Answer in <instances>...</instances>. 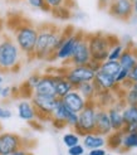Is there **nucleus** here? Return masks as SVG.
Segmentation results:
<instances>
[{
    "instance_id": "obj_1",
    "label": "nucleus",
    "mask_w": 137,
    "mask_h": 155,
    "mask_svg": "<svg viewBox=\"0 0 137 155\" xmlns=\"http://www.w3.org/2000/svg\"><path fill=\"white\" fill-rule=\"evenodd\" d=\"M65 34L67 29H59L50 24L38 28L34 58L39 61H53L54 53L62 44Z\"/></svg>"
},
{
    "instance_id": "obj_2",
    "label": "nucleus",
    "mask_w": 137,
    "mask_h": 155,
    "mask_svg": "<svg viewBox=\"0 0 137 155\" xmlns=\"http://www.w3.org/2000/svg\"><path fill=\"white\" fill-rule=\"evenodd\" d=\"M23 53L9 35L0 38V72H15L20 68Z\"/></svg>"
},
{
    "instance_id": "obj_3",
    "label": "nucleus",
    "mask_w": 137,
    "mask_h": 155,
    "mask_svg": "<svg viewBox=\"0 0 137 155\" xmlns=\"http://www.w3.org/2000/svg\"><path fill=\"white\" fill-rule=\"evenodd\" d=\"M13 39L20 52L28 58H34V51L38 38V28L32 23H19L13 30Z\"/></svg>"
},
{
    "instance_id": "obj_4",
    "label": "nucleus",
    "mask_w": 137,
    "mask_h": 155,
    "mask_svg": "<svg viewBox=\"0 0 137 155\" xmlns=\"http://www.w3.org/2000/svg\"><path fill=\"white\" fill-rule=\"evenodd\" d=\"M86 39L88 43L91 59L94 61V62H98V63H102V62H104L107 59L111 47L116 42H118V39L116 37L104 35L101 33L88 34V35H86Z\"/></svg>"
},
{
    "instance_id": "obj_5",
    "label": "nucleus",
    "mask_w": 137,
    "mask_h": 155,
    "mask_svg": "<svg viewBox=\"0 0 137 155\" xmlns=\"http://www.w3.org/2000/svg\"><path fill=\"white\" fill-rule=\"evenodd\" d=\"M86 34L83 32H79V30H74L73 28H67V34H65V38L63 39L62 44L59 45V48L54 53V57H53V61L57 59V61H60L67 66L68 62H69L72 54L77 47L78 42L82 39L83 37Z\"/></svg>"
},
{
    "instance_id": "obj_6",
    "label": "nucleus",
    "mask_w": 137,
    "mask_h": 155,
    "mask_svg": "<svg viewBox=\"0 0 137 155\" xmlns=\"http://www.w3.org/2000/svg\"><path fill=\"white\" fill-rule=\"evenodd\" d=\"M97 105L94 101H88L84 108L78 114V124L74 131L78 135L83 136L89 133H94L96 130V114H97Z\"/></svg>"
},
{
    "instance_id": "obj_7",
    "label": "nucleus",
    "mask_w": 137,
    "mask_h": 155,
    "mask_svg": "<svg viewBox=\"0 0 137 155\" xmlns=\"http://www.w3.org/2000/svg\"><path fill=\"white\" fill-rule=\"evenodd\" d=\"M60 69H62V73L67 81L74 88L79 86L81 83L92 82L96 74V72H93L88 66H65Z\"/></svg>"
},
{
    "instance_id": "obj_8",
    "label": "nucleus",
    "mask_w": 137,
    "mask_h": 155,
    "mask_svg": "<svg viewBox=\"0 0 137 155\" xmlns=\"http://www.w3.org/2000/svg\"><path fill=\"white\" fill-rule=\"evenodd\" d=\"M30 102L33 104L38 120H47L50 121V115L53 108L56 106L57 98L56 97H47V96H39V95H33L30 98Z\"/></svg>"
},
{
    "instance_id": "obj_9",
    "label": "nucleus",
    "mask_w": 137,
    "mask_h": 155,
    "mask_svg": "<svg viewBox=\"0 0 137 155\" xmlns=\"http://www.w3.org/2000/svg\"><path fill=\"white\" fill-rule=\"evenodd\" d=\"M24 145V139L14 133H2L0 134V155H10Z\"/></svg>"
},
{
    "instance_id": "obj_10",
    "label": "nucleus",
    "mask_w": 137,
    "mask_h": 155,
    "mask_svg": "<svg viewBox=\"0 0 137 155\" xmlns=\"http://www.w3.org/2000/svg\"><path fill=\"white\" fill-rule=\"evenodd\" d=\"M108 13L119 20H128L133 15L132 0H111L108 4Z\"/></svg>"
},
{
    "instance_id": "obj_11",
    "label": "nucleus",
    "mask_w": 137,
    "mask_h": 155,
    "mask_svg": "<svg viewBox=\"0 0 137 155\" xmlns=\"http://www.w3.org/2000/svg\"><path fill=\"white\" fill-rule=\"evenodd\" d=\"M91 61H92L91 59V53H89L86 35H84L78 42L77 47H75V49H74L67 66H87Z\"/></svg>"
},
{
    "instance_id": "obj_12",
    "label": "nucleus",
    "mask_w": 137,
    "mask_h": 155,
    "mask_svg": "<svg viewBox=\"0 0 137 155\" xmlns=\"http://www.w3.org/2000/svg\"><path fill=\"white\" fill-rule=\"evenodd\" d=\"M33 95L47 96V97H56V77L53 73H44L42 74L37 87L33 91Z\"/></svg>"
},
{
    "instance_id": "obj_13",
    "label": "nucleus",
    "mask_w": 137,
    "mask_h": 155,
    "mask_svg": "<svg viewBox=\"0 0 137 155\" xmlns=\"http://www.w3.org/2000/svg\"><path fill=\"white\" fill-rule=\"evenodd\" d=\"M123 107H125L123 101L121 98H118L115 104L107 108V114L110 117L112 131H122L123 130V126H125L123 115H122Z\"/></svg>"
},
{
    "instance_id": "obj_14",
    "label": "nucleus",
    "mask_w": 137,
    "mask_h": 155,
    "mask_svg": "<svg viewBox=\"0 0 137 155\" xmlns=\"http://www.w3.org/2000/svg\"><path fill=\"white\" fill-rule=\"evenodd\" d=\"M62 100V102L64 104V106L68 108L69 111L72 112H75V114H79L84 106L87 105V101L84 97H82L81 94L77 91V90H72L69 94H67Z\"/></svg>"
},
{
    "instance_id": "obj_15",
    "label": "nucleus",
    "mask_w": 137,
    "mask_h": 155,
    "mask_svg": "<svg viewBox=\"0 0 137 155\" xmlns=\"http://www.w3.org/2000/svg\"><path fill=\"white\" fill-rule=\"evenodd\" d=\"M68 108L64 106L60 98H57L56 106L53 108L50 115V122L56 129H63L65 127V117L68 115Z\"/></svg>"
},
{
    "instance_id": "obj_16",
    "label": "nucleus",
    "mask_w": 137,
    "mask_h": 155,
    "mask_svg": "<svg viewBox=\"0 0 137 155\" xmlns=\"http://www.w3.org/2000/svg\"><path fill=\"white\" fill-rule=\"evenodd\" d=\"M96 133L103 135V136H108L112 133V127H111V122L110 117L106 108H97V114H96Z\"/></svg>"
},
{
    "instance_id": "obj_17",
    "label": "nucleus",
    "mask_w": 137,
    "mask_h": 155,
    "mask_svg": "<svg viewBox=\"0 0 137 155\" xmlns=\"http://www.w3.org/2000/svg\"><path fill=\"white\" fill-rule=\"evenodd\" d=\"M93 83L97 91H117L118 90V84L115 81V77L108 76L101 71L96 72Z\"/></svg>"
},
{
    "instance_id": "obj_18",
    "label": "nucleus",
    "mask_w": 137,
    "mask_h": 155,
    "mask_svg": "<svg viewBox=\"0 0 137 155\" xmlns=\"http://www.w3.org/2000/svg\"><path fill=\"white\" fill-rule=\"evenodd\" d=\"M17 112H18V116L19 119L25 121V122H30L33 124L38 120V115H37V111L33 106V104L29 101V100H23L20 101L17 106Z\"/></svg>"
},
{
    "instance_id": "obj_19",
    "label": "nucleus",
    "mask_w": 137,
    "mask_h": 155,
    "mask_svg": "<svg viewBox=\"0 0 137 155\" xmlns=\"http://www.w3.org/2000/svg\"><path fill=\"white\" fill-rule=\"evenodd\" d=\"M56 77V96L57 98H63L67 94H69L74 87L67 81V78L63 76L62 69H56L54 72H52Z\"/></svg>"
},
{
    "instance_id": "obj_20",
    "label": "nucleus",
    "mask_w": 137,
    "mask_h": 155,
    "mask_svg": "<svg viewBox=\"0 0 137 155\" xmlns=\"http://www.w3.org/2000/svg\"><path fill=\"white\" fill-rule=\"evenodd\" d=\"M118 63H119L121 68L131 71L137 64V47H133V45H127V47H125L122 56L118 59Z\"/></svg>"
},
{
    "instance_id": "obj_21",
    "label": "nucleus",
    "mask_w": 137,
    "mask_h": 155,
    "mask_svg": "<svg viewBox=\"0 0 137 155\" xmlns=\"http://www.w3.org/2000/svg\"><path fill=\"white\" fill-rule=\"evenodd\" d=\"M82 145L84 146V149L92 150V149H100L106 146V136L94 133H89L83 135L82 137Z\"/></svg>"
},
{
    "instance_id": "obj_22",
    "label": "nucleus",
    "mask_w": 137,
    "mask_h": 155,
    "mask_svg": "<svg viewBox=\"0 0 137 155\" xmlns=\"http://www.w3.org/2000/svg\"><path fill=\"white\" fill-rule=\"evenodd\" d=\"M117 100H118V96L116 91H97V95L94 97V104L97 105V107L107 110Z\"/></svg>"
},
{
    "instance_id": "obj_23",
    "label": "nucleus",
    "mask_w": 137,
    "mask_h": 155,
    "mask_svg": "<svg viewBox=\"0 0 137 155\" xmlns=\"http://www.w3.org/2000/svg\"><path fill=\"white\" fill-rule=\"evenodd\" d=\"M123 131H112V133L106 136V146H108L112 150L122 151V140H123Z\"/></svg>"
},
{
    "instance_id": "obj_24",
    "label": "nucleus",
    "mask_w": 137,
    "mask_h": 155,
    "mask_svg": "<svg viewBox=\"0 0 137 155\" xmlns=\"http://www.w3.org/2000/svg\"><path fill=\"white\" fill-rule=\"evenodd\" d=\"M82 97L86 98V101H94V97L97 95V88L94 86L93 81L92 82H84V83H81L79 86L75 87Z\"/></svg>"
},
{
    "instance_id": "obj_25",
    "label": "nucleus",
    "mask_w": 137,
    "mask_h": 155,
    "mask_svg": "<svg viewBox=\"0 0 137 155\" xmlns=\"http://www.w3.org/2000/svg\"><path fill=\"white\" fill-rule=\"evenodd\" d=\"M121 69V66L118 63V61H108L106 59L104 62H102L101 66H100V71L108 74V76H112V77H116Z\"/></svg>"
},
{
    "instance_id": "obj_26",
    "label": "nucleus",
    "mask_w": 137,
    "mask_h": 155,
    "mask_svg": "<svg viewBox=\"0 0 137 155\" xmlns=\"http://www.w3.org/2000/svg\"><path fill=\"white\" fill-rule=\"evenodd\" d=\"M122 115H123L125 125L137 124V105H125Z\"/></svg>"
},
{
    "instance_id": "obj_27",
    "label": "nucleus",
    "mask_w": 137,
    "mask_h": 155,
    "mask_svg": "<svg viewBox=\"0 0 137 155\" xmlns=\"http://www.w3.org/2000/svg\"><path fill=\"white\" fill-rule=\"evenodd\" d=\"M121 100L125 105H137V90L132 86L121 94Z\"/></svg>"
},
{
    "instance_id": "obj_28",
    "label": "nucleus",
    "mask_w": 137,
    "mask_h": 155,
    "mask_svg": "<svg viewBox=\"0 0 137 155\" xmlns=\"http://www.w3.org/2000/svg\"><path fill=\"white\" fill-rule=\"evenodd\" d=\"M62 141L63 144L67 146V148H72V146L74 145H78L81 144V135H78L75 131H68V133H65L62 137Z\"/></svg>"
},
{
    "instance_id": "obj_29",
    "label": "nucleus",
    "mask_w": 137,
    "mask_h": 155,
    "mask_svg": "<svg viewBox=\"0 0 137 155\" xmlns=\"http://www.w3.org/2000/svg\"><path fill=\"white\" fill-rule=\"evenodd\" d=\"M137 149V131L131 134H125L122 140V151Z\"/></svg>"
},
{
    "instance_id": "obj_30",
    "label": "nucleus",
    "mask_w": 137,
    "mask_h": 155,
    "mask_svg": "<svg viewBox=\"0 0 137 155\" xmlns=\"http://www.w3.org/2000/svg\"><path fill=\"white\" fill-rule=\"evenodd\" d=\"M123 51H125V45L122 43H119V41L116 42L111 47V49L108 52V56H107V59L108 61H118L119 57L122 56Z\"/></svg>"
},
{
    "instance_id": "obj_31",
    "label": "nucleus",
    "mask_w": 137,
    "mask_h": 155,
    "mask_svg": "<svg viewBox=\"0 0 137 155\" xmlns=\"http://www.w3.org/2000/svg\"><path fill=\"white\" fill-rule=\"evenodd\" d=\"M40 77H42V74H39V73H33L32 76H29L28 78H27V81L21 84L24 88H27V90H29L30 92H33L34 91V88L37 87V84H38V82H39V80H40Z\"/></svg>"
},
{
    "instance_id": "obj_32",
    "label": "nucleus",
    "mask_w": 137,
    "mask_h": 155,
    "mask_svg": "<svg viewBox=\"0 0 137 155\" xmlns=\"http://www.w3.org/2000/svg\"><path fill=\"white\" fill-rule=\"evenodd\" d=\"M77 124H78V114L68 111V115L65 117V127H71L74 130L77 127Z\"/></svg>"
},
{
    "instance_id": "obj_33",
    "label": "nucleus",
    "mask_w": 137,
    "mask_h": 155,
    "mask_svg": "<svg viewBox=\"0 0 137 155\" xmlns=\"http://www.w3.org/2000/svg\"><path fill=\"white\" fill-rule=\"evenodd\" d=\"M28 5H30L34 9H39V10H44V12H50L49 8L45 4V0H27Z\"/></svg>"
},
{
    "instance_id": "obj_34",
    "label": "nucleus",
    "mask_w": 137,
    "mask_h": 155,
    "mask_svg": "<svg viewBox=\"0 0 137 155\" xmlns=\"http://www.w3.org/2000/svg\"><path fill=\"white\" fill-rule=\"evenodd\" d=\"M127 80H130V71H127V69H125V68H121L118 74L115 77L116 83L117 84H121V83H123Z\"/></svg>"
},
{
    "instance_id": "obj_35",
    "label": "nucleus",
    "mask_w": 137,
    "mask_h": 155,
    "mask_svg": "<svg viewBox=\"0 0 137 155\" xmlns=\"http://www.w3.org/2000/svg\"><path fill=\"white\" fill-rule=\"evenodd\" d=\"M64 3H65V0H45V4H47L50 12L64 6Z\"/></svg>"
},
{
    "instance_id": "obj_36",
    "label": "nucleus",
    "mask_w": 137,
    "mask_h": 155,
    "mask_svg": "<svg viewBox=\"0 0 137 155\" xmlns=\"http://www.w3.org/2000/svg\"><path fill=\"white\" fill-rule=\"evenodd\" d=\"M86 149L82 144L74 145L72 148H68V155H84Z\"/></svg>"
},
{
    "instance_id": "obj_37",
    "label": "nucleus",
    "mask_w": 137,
    "mask_h": 155,
    "mask_svg": "<svg viewBox=\"0 0 137 155\" xmlns=\"http://www.w3.org/2000/svg\"><path fill=\"white\" fill-rule=\"evenodd\" d=\"M13 96V87L11 86H3L0 91V97L2 98H9Z\"/></svg>"
},
{
    "instance_id": "obj_38",
    "label": "nucleus",
    "mask_w": 137,
    "mask_h": 155,
    "mask_svg": "<svg viewBox=\"0 0 137 155\" xmlns=\"http://www.w3.org/2000/svg\"><path fill=\"white\" fill-rule=\"evenodd\" d=\"M13 116V112L9 108H5L0 106V120H9Z\"/></svg>"
},
{
    "instance_id": "obj_39",
    "label": "nucleus",
    "mask_w": 137,
    "mask_h": 155,
    "mask_svg": "<svg viewBox=\"0 0 137 155\" xmlns=\"http://www.w3.org/2000/svg\"><path fill=\"white\" fill-rule=\"evenodd\" d=\"M88 155H106V150L104 148L92 149V150H88Z\"/></svg>"
},
{
    "instance_id": "obj_40",
    "label": "nucleus",
    "mask_w": 137,
    "mask_h": 155,
    "mask_svg": "<svg viewBox=\"0 0 137 155\" xmlns=\"http://www.w3.org/2000/svg\"><path fill=\"white\" fill-rule=\"evenodd\" d=\"M87 66H88L91 69H92L93 72H98V71H100V66H101V63H98V62H94V61H91Z\"/></svg>"
},
{
    "instance_id": "obj_41",
    "label": "nucleus",
    "mask_w": 137,
    "mask_h": 155,
    "mask_svg": "<svg viewBox=\"0 0 137 155\" xmlns=\"http://www.w3.org/2000/svg\"><path fill=\"white\" fill-rule=\"evenodd\" d=\"M130 80H131L133 83L137 82V64L130 71Z\"/></svg>"
},
{
    "instance_id": "obj_42",
    "label": "nucleus",
    "mask_w": 137,
    "mask_h": 155,
    "mask_svg": "<svg viewBox=\"0 0 137 155\" xmlns=\"http://www.w3.org/2000/svg\"><path fill=\"white\" fill-rule=\"evenodd\" d=\"M10 155H33V154L30 153L27 148H21V149L17 150V151H14V153H13V154H10Z\"/></svg>"
},
{
    "instance_id": "obj_43",
    "label": "nucleus",
    "mask_w": 137,
    "mask_h": 155,
    "mask_svg": "<svg viewBox=\"0 0 137 155\" xmlns=\"http://www.w3.org/2000/svg\"><path fill=\"white\" fill-rule=\"evenodd\" d=\"M133 14L137 15V0H133Z\"/></svg>"
},
{
    "instance_id": "obj_44",
    "label": "nucleus",
    "mask_w": 137,
    "mask_h": 155,
    "mask_svg": "<svg viewBox=\"0 0 137 155\" xmlns=\"http://www.w3.org/2000/svg\"><path fill=\"white\" fill-rule=\"evenodd\" d=\"M3 82H4V78H3V76L0 74V91H2V87H3Z\"/></svg>"
},
{
    "instance_id": "obj_45",
    "label": "nucleus",
    "mask_w": 137,
    "mask_h": 155,
    "mask_svg": "<svg viewBox=\"0 0 137 155\" xmlns=\"http://www.w3.org/2000/svg\"><path fill=\"white\" fill-rule=\"evenodd\" d=\"M133 87L137 90V82H135V83H133Z\"/></svg>"
},
{
    "instance_id": "obj_46",
    "label": "nucleus",
    "mask_w": 137,
    "mask_h": 155,
    "mask_svg": "<svg viewBox=\"0 0 137 155\" xmlns=\"http://www.w3.org/2000/svg\"><path fill=\"white\" fill-rule=\"evenodd\" d=\"M106 155H115V154H108V153H106Z\"/></svg>"
}]
</instances>
